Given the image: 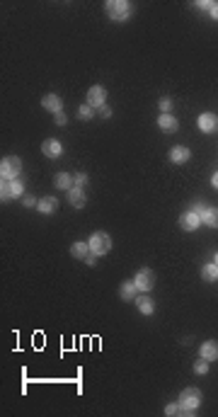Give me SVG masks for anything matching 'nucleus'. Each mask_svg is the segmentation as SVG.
<instances>
[{"label": "nucleus", "instance_id": "f257e3e1", "mask_svg": "<svg viewBox=\"0 0 218 417\" xmlns=\"http://www.w3.org/2000/svg\"><path fill=\"white\" fill-rule=\"evenodd\" d=\"M179 405L184 407V415H194L196 407L201 405V390L199 388H184L179 395Z\"/></svg>", "mask_w": 218, "mask_h": 417}, {"label": "nucleus", "instance_id": "f03ea898", "mask_svg": "<svg viewBox=\"0 0 218 417\" xmlns=\"http://www.w3.org/2000/svg\"><path fill=\"white\" fill-rule=\"evenodd\" d=\"M20 172H22V160L20 158H15V155L3 158V163H0V177L3 180H17Z\"/></svg>", "mask_w": 218, "mask_h": 417}, {"label": "nucleus", "instance_id": "7ed1b4c3", "mask_svg": "<svg viewBox=\"0 0 218 417\" xmlns=\"http://www.w3.org/2000/svg\"><path fill=\"white\" fill-rule=\"evenodd\" d=\"M131 13V5L126 0H109L107 3V15L114 20V22H124Z\"/></svg>", "mask_w": 218, "mask_h": 417}, {"label": "nucleus", "instance_id": "20e7f679", "mask_svg": "<svg viewBox=\"0 0 218 417\" xmlns=\"http://www.w3.org/2000/svg\"><path fill=\"white\" fill-rule=\"evenodd\" d=\"M22 194H25V187H22L20 180H3V184H0V199L3 201H10V199Z\"/></svg>", "mask_w": 218, "mask_h": 417}, {"label": "nucleus", "instance_id": "39448f33", "mask_svg": "<svg viewBox=\"0 0 218 417\" xmlns=\"http://www.w3.org/2000/svg\"><path fill=\"white\" fill-rule=\"evenodd\" d=\"M90 250H92V255H107L109 250H112V238L107 236V233H92V238H90Z\"/></svg>", "mask_w": 218, "mask_h": 417}, {"label": "nucleus", "instance_id": "423d86ee", "mask_svg": "<svg viewBox=\"0 0 218 417\" xmlns=\"http://www.w3.org/2000/svg\"><path fill=\"white\" fill-rule=\"evenodd\" d=\"M134 284L138 286V291H150L153 286H155V274H153V269H141L136 277H134Z\"/></svg>", "mask_w": 218, "mask_h": 417}, {"label": "nucleus", "instance_id": "0eeeda50", "mask_svg": "<svg viewBox=\"0 0 218 417\" xmlns=\"http://www.w3.org/2000/svg\"><path fill=\"white\" fill-rule=\"evenodd\" d=\"M104 99H107V90L102 87V85H92L90 90H87V105L90 107H102L104 105Z\"/></svg>", "mask_w": 218, "mask_h": 417}, {"label": "nucleus", "instance_id": "6e6552de", "mask_svg": "<svg viewBox=\"0 0 218 417\" xmlns=\"http://www.w3.org/2000/svg\"><path fill=\"white\" fill-rule=\"evenodd\" d=\"M179 226H182L184 231H196V228L201 226V214H199V211H187V214H182Z\"/></svg>", "mask_w": 218, "mask_h": 417}, {"label": "nucleus", "instance_id": "1a4fd4ad", "mask_svg": "<svg viewBox=\"0 0 218 417\" xmlns=\"http://www.w3.org/2000/svg\"><path fill=\"white\" fill-rule=\"evenodd\" d=\"M199 129H201L204 134L216 131V129H218V117L213 114V112H204V114L199 117Z\"/></svg>", "mask_w": 218, "mask_h": 417}, {"label": "nucleus", "instance_id": "9d476101", "mask_svg": "<svg viewBox=\"0 0 218 417\" xmlns=\"http://www.w3.org/2000/svg\"><path fill=\"white\" fill-rule=\"evenodd\" d=\"M41 151H44L46 158H61V153H63V146H61V141L46 139L44 143H41Z\"/></svg>", "mask_w": 218, "mask_h": 417}, {"label": "nucleus", "instance_id": "9b49d317", "mask_svg": "<svg viewBox=\"0 0 218 417\" xmlns=\"http://www.w3.org/2000/svg\"><path fill=\"white\" fill-rule=\"evenodd\" d=\"M68 201H70V206H75V208H82L85 206V201H87V196H85V189L82 187H70L68 189Z\"/></svg>", "mask_w": 218, "mask_h": 417}, {"label": "nucleus", "instance_id": "f8f14e48", "mask_svg": "<svg viewBox=\"0 0 218 417\" xmlns=\"http://www.w3.org/2000/svg\"><path fill=\"white\" fill-rule=\"evenodd\" d=\"M158 126H160V131H165V134H175L179 129V122L172 114H160L158 117Z\"/></svg>", "mask_w": 218, "mask_h": 417}, {"label": "nucleus", "instance_id": "ddd939ff", "mask_svg": "<svg viewBox=\"0 0 218 417\" xmlns=\"http://www.w3.org/2000/svg\"><path fill=\"white\" fill-rule=\"evenodd\" d=\"M191 158V151L187 146H175L172 151H170V160L175 163V165H182V163H187Z\"/></svg>", "mask_w": 218, "mask_h": 417}, {"label": "nucleus", "instance_id": "4468645a", "mask_svg": "<svg viewBox=\"0 0 218 417\" xmlns=\"http://www.w3.org/2000/svg\"><path fill=\"white\" fill-rule=\"evenodd\" d=\"M201 223H206L208 228H218V206H206L201 211Z\"/></svg>", "mask_w": 218, "mask_h": 417}, {"label": "nucleus", "instance_id": "2eb2a0df", "mask_svg": "<svg viewBox=\"0 0 218 417\" xmlns=\"http://www.w3.org/2000/svg\"><path fill=\"white\" fill-rule=\"evenodd\" d=\"M90 243H82V240H78V243H73L70 245V255L75 257V260H87V255H90Z\"/></svg>", "mask_w": 218, "mask_h": 417}, {"label": "nucleus", "instance_id": "dca6fc26", "mask_svg": "<svg viewBox=\"0 0 218 417\" xmlns=\"http://www.w3.org/2000/svg\"><path fill=\"white\" fill-rule=\"evenodd\" d=\"M41 105H44V110L54 112V114L63 110V99L58 97V95H54V92H51V95H46V97L41 99Z\"/></svg>", "mask_w": 218, "mask_h": 417}, {"label": "nucleus", "instance_id": "f3484780", "mask_svg": "<svg viewBox=\"0 0 218 417\" xmlns=\"http://www.w3.org/2000/svg\"><path fill=\"white\" fill-rule=\"evenodd\" d=\"M201 357L208 359V362L218 359V342H216V340H206L204 345H201Z\"/></svg>", "mask_w": 218, "mask_h": 417}, {"label": "nucleus", "instance_id": "a211bd4d", "mask_svg": "<svg viewBox=\"0 0 218 417\" xmlns=\"http://www.w3.org/2000/svg\"><path fill=\"white\" fill-rule=\"evenodd\" d=\"M37 208H39L41 214H54L56 208H58V199L56 196H44V199H39Z\"/></svg>", "mask_w": 218, "mask_h": 417}, {"label": "nucleus", "instance_id": "6ab92c4d", "mask_svg": "<svg viewBox=\"0 0 218 417\" xmlns=\"http://www.w3.org/2000/svg\"><path fill=\"white\" fill-rule=\"evenodd\" d=\"M54 184H56V189H70V187H75L73 175H68V172H58L54 177Z\"/></svg>", "mask_w": 218, "mask_h": 417}, {"label": "nucleus", "instance_id": "aec40b11", "mask_svg": "<svg viewBox=\"0 0 218 417\" xmlns=\"http://www.w3.org/2000/svg\"><path fill=\"white\" fill-rule=\"evenodd\" d=\"M136 306H138V310H141L143 316H150V313L155 310V303H153V298H150V296H138Z\"/></svg>", "mask_w": 218, "mask_h": 417}, {"label": "nucleus", "instance_id": "412c9836", "mask_svg": "<svg viewBox=\"0 0 218 417\" xmlns=\"http://www.w3.org/2000/svg\"><path fill=\"white\" fill-rule=\"evenodd\" d=\"M201 279H204V281H218V264L216 262L204 264V267H201Z\"/></svg>", "mask_w": 218, "mask_h": 417}, {"label": "nucleus", "instance_id": "4be33fe9", "mask_svg": "<svg viewBox=\"0 0 218 417\" xmlns=\"http://www.w3.org/2000/svg\"><path fill=\"white\" fill-rule=\"evenodd\" d=\"M138 293V286L134 284V281H124L122 284V298L124 301H134Z\"/></svg>", "mask_w": 218, "mask_h": 417}, {"label": "nucleus", "instance_id": "5701e85b", "mask_svg": "<svg viewBox=\"0 0 218 417\" xmlns=\"http://www.w3.org/2000/svg\"><path fill=\"white\" fill-rule=\"evenodd\" d=\"M194 374H199V376H204V374H208V359H196V364H194Z\"/></svg>", "mask_w": 218, "mask_h": 417}, {"label": "nucleus", "instance_id": "b1692460", "mask_svg": "<svg viewBox=\"0 0 218 417\" xmlns=\"http://www.w3.org/2000/svg\"><path fill=\"white\" fill-rule=\"evenodd\" d=\"M92 114H95V112H92V107H90V105H82L80 110H78V119L87 122V119H92Z\"/></svg>", "mask_w": 218, "mask_h": 417}, {"label": "nucleus", "instance_id": "393cba45", "mask_svg": "<svg viewBox=\"0 0 218 417\" xmlns=\"http://www.w3.org/2000/svg\"><path fill=\"white\" fill-rule=\"evenodd\" d=\"M165 415H184V407H182V405L179 403H172V405H167V407H165Z\"/></svg>", "mask_w": 218, "mask_h": 417}, {"label": "nucleus", "instance_id": "a878e982", "mask_svg": "<svg viewBox=\"0 0 218 417\" xmlns=\"http://www.w3.org/2000/svg\"><path fill=\"white\" fill-rule=\"evenodd\" d=\"M158 107H160V112H163V114H170V110H172V99H170V97H163L160 102H158Z\"/></svg>", "mask_w": 218, "mask_h": 417}, {"label": "nucleus", "instance_id": "bb28decb", "mask_svg": "<svg viewBox=\"0 0 218 417\" xmlns=\"http://www.w3.org/2000/svg\"><path fill=\"white\" fill-rule=\"evenodd\" d=\"M73 182H75L78 187H85V184H87V175H85V172H75V175H73Z\"/></svg>", "mask_w": 218, "mask_h": 417}, {"label": "nucleus", "instance_id": "cd10ccee", "mask_svg": "<svg viewBox=\"0 0 218 417\" xmlns=\"http://www.w3.org/2000/svg\"><path fill=\"white\" fill-rule=\"evenodd\" d=\"M54 122L58 126H63L66 122H68V117H66V114H63V110H61V112H56V114H54Z\"/></svg>", "mask_w": 218, "mask_h": 417}, {"label": "nucleus", "instance_id": "c85d7f7f", "mask_svg": "<svg viewBox=\"0 0 218 417\" xmlns=\"http://www.w3.org/2000/svg\"><path fill=\"white\" fill-rule=\"evenodd\" d=\"M99 114H102L104 119H109V117H112V107H109V105H102V107H99Z\"/></svg>", "mask_w": 218, "mask_h": 417}, {"label": "nucleus", "instance_id": "c756f323", "mask_svg": "<svg viewBox=\"0 0 218 417\" xmlns=\"http://www.w3.org/2000/svg\"><path fill=\"white\" fill-rule=\"evenodd\" d=\"M37 204H39V201H37L32 194H25V206H37Z\"/></svg>", "mask_w": 218, "mask_h": 417}, {"label": "nucleus", "instance_id": "7c9ffc66", "mask_svg": "<svg viewBox=\"0 0 218 417\" xmlns=\"http://www.w3.org/2000/svg\"><path fill=\"white\" fill-rule=\"evenodd\" d=\"M211 17L218 20V3H213V8H211Z\"/></svg>", "mask_w": 218, "mask_h": 417}, {"label": "nucleus", "instance_id": "2f4dec72", "mask_svg": "<svg viewBox=\"0 0 218 417\" xmlns=\"http://www.w3.org/2000/svg\"><path fill=\"white\" fill-rule=\"evenodd\" d=\"M95 260H97V255H92V252H90V255H87V260H85V262H87V264H95Z\"/></svg>", "mask_w": 218, "mask_h": 417}, {"label": "nucleus", "instance_id": "473e14b6", "mask_svg": "<svg viewBox=\"0 0 218 417\" xmlns=\"http://www.w3.org/2000/svg\"><path fill=\"white\" fill-rule=\"evenodd\" d=\"M211 184H213V187H216V189H218V172H216V175H213V177H211Z\"/></svg>", "mask_w": 218, "mask_h": 417}, {"label": "nucleus", "instance_id": "72a5a7b5", "mask_svg": "<svg viewBox=\"0 0 218 417\" xmlns=\"http://www.w3.org/2000/svg\"><path fill=\"white\" fill-rule=\"evenodd\" d=\"M213 262H216V264H218V252H216V260H213Z\"/></svg>", "mask_w": 218, "mask_h": 417}]
</instances>
